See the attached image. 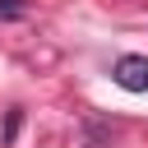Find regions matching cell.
<instances>
[{"instance_id": "6da1fadb", "label": "cell", "mask_w": 148, "mask_h": 148, "mask_svg": "<svg viewBox=\"0 0 148 148\" xmlns=\"http://www.w3.org/2000/svg\"><path fill=\"white\" fill-rule=\"evenodd\" d=\"M111 79L125 92H148V56H120L111 65Z\"/></svg>"}, {"instance_id": "7a4b0ae2", "label": "cell", "mask_w": 148, "mask_h": 148, "mask_svg": "<svg viewBox=\"0 0 148 148\" xmlns=\"http://www.w3.org/2000/svg\"><path fill=\"white\" fill-rule=\"evenodd\" d=\"M28 14V0H0V18H23Z\"/></svg>"}, {"instance_id": "3957f363", "label": "cell", "mask_w": 148, "mask_h": 148, "mask_svg": "<svg viewBox=\"0 0 148 148\" xmlns=\"http://www.w3.org/2000/svg\"><path fill=\"white\" fill-rule=\"evenodd\" d=\"M18 134V111H9V120H5V139H14Z\"/></svg>"}]
</instances>
